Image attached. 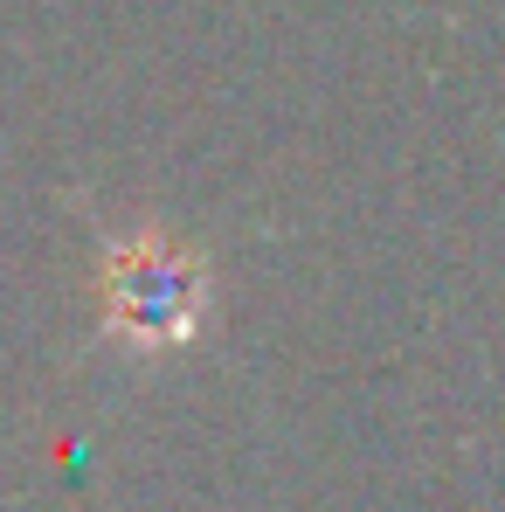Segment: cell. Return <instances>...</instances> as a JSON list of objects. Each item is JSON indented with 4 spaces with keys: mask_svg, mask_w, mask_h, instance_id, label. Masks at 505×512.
<instances>
[{
    "mask_svg": "<svg viewBox=\"0 0 505 512\" xmlns=\"http://www.w3.org/2000/svg\"><path fill=\"white\" fill-rule=\"evenodd\" d=\"M111 326L132 333V346H173L194 333V312H201V277L187 256H173L160 236L132 243V250H111Z\"/></svg>",
    "mask_w": 505,
    "mask_h": 512,
    "instance_id": "1",
    "label": "cell"
}]
</instances>
